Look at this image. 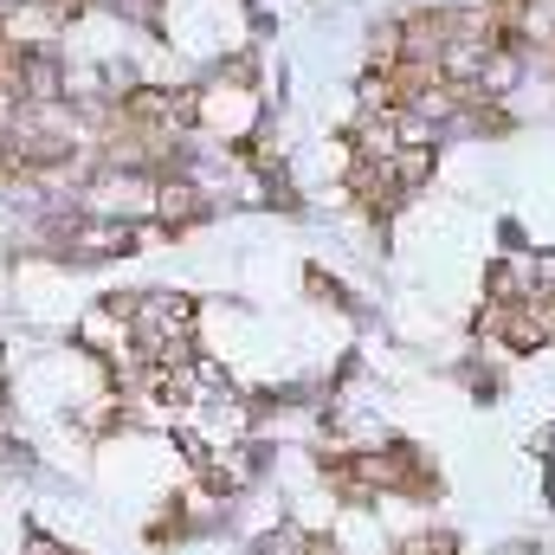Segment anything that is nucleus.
Returning a JSON list of instances; mask_svg holds the SVG:
<instances>
[{"label": "nucleus", "mask_w": 555, "mask_h": 555, "mask_svg": "<svg viewBox=\"0 0 555 555\" xmlns=\"http://www.w3.org/2000/svg\"><path fill=\"white\" fill-rule=\"evenodd\" d=\"M395 181H401V194L414 207L420 194L439 181V149H395Z\"/></svg>", "instance_id": "f257e3e1"}, {"label": "nucleus", "mask_w": 555, "mask_h": 555, "mask_svg": "<svg viewBox=\"0 0 555 555\" xmlns=\"http://www.w3.org/2000/svg\"><path fill=\"white\" fill-rule=\"evenodd\" d=\"M20 555H78L72 543H59V537H46V530H33L26 543H20Z\"/></svg>", "instance_id": "f03ea898"}]
</instances>
